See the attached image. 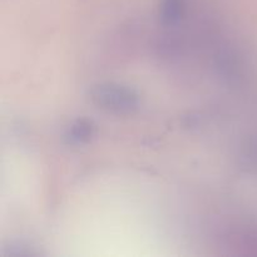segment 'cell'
I'll return each mask as SVG.
<instances>
[{
    "label": "cell",
    "instance_id": "cell-3",
    "mask_svg": "<svg viewBox=\"0 0 257 257\" xmlns=\"http://www.w3.org/2000/svg\"><path fill=\"white\" fill-rule=\"evenodd\" d=\"M183 13V0H163L162 18L165 24H173L181 18Z\"/></svg>",
    "mask_w": 257,
    "mask_h": 257
},
{
    "label": "cell",
    "instance_id": "cell-2",
    "mask_svg": "<svg viewBox=\"0 0 257 257\" xmlns=\"http://www.w3.org/2000/svg\"><path fill=\"white\" fill-rule=\"evenodd\" d=\"M93 135V125L88 120H77L68 131L67 138L70 143H83L89 141Z\"/></svg>",
    "mask_w": 257,
    "mask_h": 257
},
{
    "label": "cell",
    "instance_id": "cell-1",
    "mask_svg": "<svg viewBox=\"0 0 257 257\" xmlns=\"http://www.w3.org/2000/svg\"><path fill=\"white\" fill-rule=\"evenodd\" d=\"M90 98L97 107L115 114H131L140 105V98L135 90L114 83L94 87L90 92Z\"/></svg>",
    "mask_w": 257,
    "mask_h": 257
}]
</instances>
